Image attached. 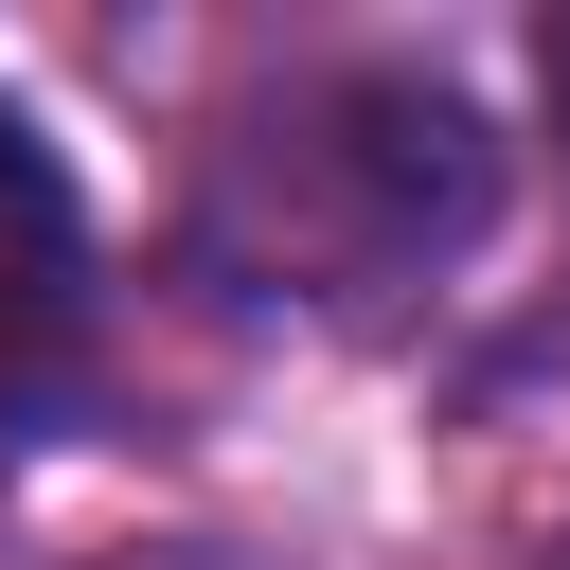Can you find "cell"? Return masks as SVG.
Returning a JSON list of instances; mask_svg holds the SVG:
<instances>
[{
  "label": "cell",
  "instance_id": "6da1fadb",
  "mask_svg": "<svg viewBox=\"0 0 570 570\" xmlns=\"http://www.w3.org/2000/svg\"><path fill=\"white\" fill-rule=\"evenodd\" d=\"M481 214H499V125L410 53H321L285 89H249L214 125V178H196V249L267 303L428 285Z\"/></svg>",
  "mask_w": 570,
  "mask_h": 570
},
{
  "label": "cell",
  "instance_id": "7a4b0ae2",
  "mask_svg": "<svg viewBox=\"0 0 570 570\" xmlns=\"http://www.w3.org/2000/svg\"><path fill=\"white\" fill-rule=\"evenodd\" d=\"M552 570H570V552H552Z\"/></svg>",
  "mask_w": 570,
  "mask_h": 570
}]
</instances>
